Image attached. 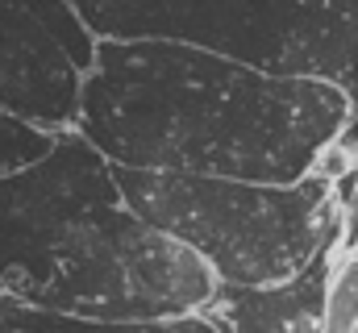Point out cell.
Here are the masks:
<instances>
[{"mask_svg":"<svg viewBox=\"0 0 358 333\" xmlns=\"http://www.w3.org/2000/svg\"><path fill=\"white\" fill-rule=\"evenodd\" d=\"M113 179L142 221L200 254L225 288L287 283L342 238V200L325 175L279 187L113 163Z\"/></svg>","mask_w":358,"mask_h":333,"instance_id":"3","label":"cell"},{"mask_svg":"<svg viewBox=\"0 0 358 333\" xmlns=\"http://www.w3.org/2000/svg\"><path fill=\"white\" fill-rule=\"evenodd\" d=\"M355 104L325 80L267 76L187 42L100 38L80 134L117 166L300 183L338 146Z\"/></svg>","mask_w":358,"mask_h":333,"instance_id":"1","label":"cell"},{"mask_svg":"<svg viewBox=\"0 0 358 333\" xmlns=\"http://www.w3.org/2000/svg\"><path fill=\"white\" fill-rule=\"evenodd\" d=\"M0 108L46 134L80 129L84 113V71L21 0H0Z\"/></svg>","mask_w":358,"mask_h":333,"instance_id":"5","label":"cell"},{"mask_svg":"<svg viewBox=\"0 0 358 333\" xmlns=\"http://www.w3.org/2000/svg\"><path fill=\"white\" fill-rule=\"evenodd\" d=\"M96 38L187 42L267 76L325 80L358 113V0H71Z\"/></svg>","mask_w":358,"mask_h":333,"instance_id":"4","label":"cell"},{"mask_svg":"<svg viewBox=\"0 0 358 333\" xmlns=\"http://www.w3.org/2000/svg\"><path fill=\"white\" fill-rule=\"evenodd\" d=\"M0 296H4V292H0Z\"/></svg>","mask_w":358,"mask_h":333,"instance_id":"13","label":"cell"},{"mask_svg":"<svg viewBox=\"0 0 358 333\" xmlns=\"http://www.w3.org/2000/svg\"><path fill=\"white\" fill-rule=\"evenodd\" d=\"M59 138L63 134H46V129H38V125H29V121L0 108V179L38 166L59 146Z\"/></svg>","mask_w":358,"mask_h":333,"instance_id":"8","label":"cell"},{"mask_svg":"<svg viewBox=\"0 0 358 333\" xmlns=\"http://www.w3.org/2000/svg\"><path fill=\"white\" fill-rule=\"evenodd\" d=\"M325 333H358V250L334 267L325 296Z\"/></svg>","mask_w":358,"mask_h":333,"instance_id":"10","label":"cell"},{"mask_svg":"<svg viewBox=\"0 0 358 333\" xmlns=\"http://www.w3.org/2000/svg\"><path fill=\"white\" fill-rule=\"evenodd\" d=\"M329 242L296 279L275 288H225L217 296V313L229 321V333H325V296L334 279V250Z\"/></svg>","mask_w":358,"mask_h":333,"instance_id":"6","label":"cell"},{"mask_svg":"<svg viewBox=\"0 0 358 333\" xmlns=\"http://www.w3.org/2000/svg\"><path fill=\"white\" fill-rule=\"evenodd\" d=\"M117 333H221L208 313L192 317H167V321H146V325H117Z\"/></svg>","mask_w":358,"mask_h":333,"instance_id":"11","label":"cell"},{"mask_svg":"<svg viewBox=\"0 0 358 333\" xmlns=\"http://www.w3.org/2000/svg\"><path fill=\"white\" fill-rule=\"evenodd\" d=\"M21 8L63 46V55L88 76L96 67V50H100V38L92 34V25L80 17V8L71 0H21Z\"/></svg>","mask_w":358,"mask_h":333,"instance_id":"7","label":"cell"},{"mask_svg":"<svg viewBox=\"0 0 358 333\" xmlns=\"http://www.w3.org/2000/svg\"><path fill=\"white\" fill-rule=\"evenodd\" d=\"M342 246H346V254L358 250V187H355V196L342 204Z\"/></svg>","mask_w":358,"mask_h":333,"instance_id":"12","label":"cell"},{"mask_svg":"<svg viewBox=\"0 0 358 333\" xmlns=\"http://www.w3.org/2000/svg\"><path fill=\"white\" fill-rule=\"evenodd\" d=\"M0 333H117V325H96V321L46 313L13 296H0Z\"/></svg>","mask_w":358,"mask_h":333,"instance_id":"9","label":"cell"},{"mask_svg":"<svg viewBox=\"0 0 358 333\" xmlns=\"http://www.w3.org/2000/svg\"><path fill=\"white\" fill-rule=\"evenodd\" d=\"M4 296L96 325H146L208 313L221 296L213 267L142 221L113 163L80 129L29 171L0 179Z\"/></svg>","mask_w":358,"mask_h":333,"instance_id":"2","label":"cell"}]
</instances>
